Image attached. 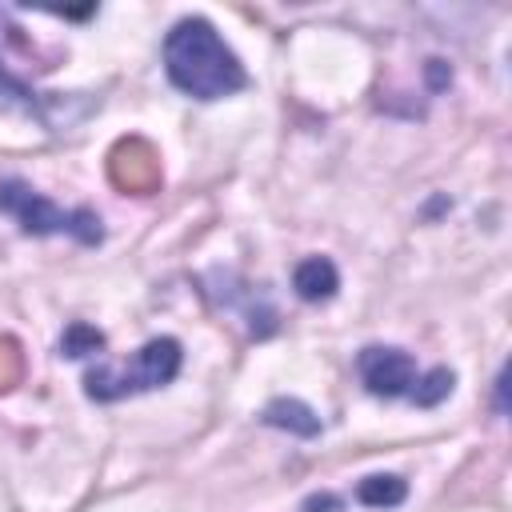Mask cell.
I'll use <instances>...</instances> for the list:
<instances>
[{"instance_id": "6da1fadb", "label": "cell", "mask_w": 512, "mask_h": 512, "mask_svg": "<svg viewBox=\"0 0 512 512\" xmlns=\"http://www.w3.org/2000/svg\"><path fill=\"white\" fill-rule=\"evenodd\" d=\"M164 72L192 100H220L248 84L240 56L200 16L176 20L172 32L164 36Z\"/></svg>"}, {"instance_id": "7a4b0ae2", "label": "cell", "mask_w": 512, "mask_h": 512, "mask_svg": "<svg viewBox=\"0 0 512 512\" xmlns=\"http://www.w3.org/2000/svg\"><path fill=\"white\" fill-rule=\"evenodd\" d=\"M180 364H184L180 340L156 336L124 368H108V364L88 368L84 372V396L96 400V404H112V400H124V396H136V392H152V388L172 384Z\"/></svg>"}, {"instance_id": "3957f363", "label": "cell", "mask_w": 512, "mask_h": 512, "mask_svg": "<svg viewBox=\"0 0 512 512\" xmlns=\"http://www.w3.org/2000/svg\"><path fill=\"white\" fill-rule=\"evenodd\" d=\"M0 212L12 216L28 236H72L76 244H100L104 228L92 208H60L32 184L4 176L0 180Z\"/></svg>"}, {"instance_id": "277c9868", "label": "cell", "mask_w": 512, "mask_h": 512, "mask_svg": "<svg viewBox=\"0 0 512 512\" xmlns=\"http://www.w3.org/2000/svg\"><path fill=\"white\" fill-rule=\"evenodd\" d=\"M356 372H360V384L372 396H384V400L408 396L412 384H416V376H420L412 352H404L396 344H368V348H360Z\"/></svg>"}, {"instance_id": "5b68a950", "label": "cell", "mask_w": 512, "mask_h": 512, "mask_svg": "<svg viewBox=\"0 0 512 512\" xmlns=\"http://www.w3.org/2000/svg\"><path fill=\"white\" fill-rule=\"evenodd\" d=\"M108 176L128 196H152V192H160V180H164L160 152L144 136H124L108 152Z\"/></svg>"}, {"instance_id": "8992f818", "label": "cell", "mask_w": 512, "mask_h": 512, "mask_svg": "<svg viewBox=\"0 0 512 512\" xmlns=\"http://www.w3.org/2000/svg\"><path fill=\"white\" fill-rule=\"evenodd\" d=\"M292 288L300 300L308 304H320V300H332L336 288H340V272L328 256H304L296 268H292Z\"/></svg>"}, {"instance_id": "52a82bcc", "label": "cell", "mask_w": 512, "mask_h": 512, "mask_svg": "<svg viewBox=\"0 0 512 512\" xmlns=\"http://www.w3.org/2000/svg\"><path fill=\"white\" fill-rule=\"evenodd\" d=\"M260 420H264L268 428H284V432L304 436V440L320 436V416H316L304 400H296V396H276V400H268L264 412H260Z\"/></svg>"}, {"instance_id": "ba28073f", "label": "cell", "mask_w": 512, "mask_h": 512, "mask_svg": "<svg viewBox=\"0 0 512 512\" xmlns=\"http://www.w3.org/2000/svg\"><path fill=\"white\" fill-rule=\"evenodd\" d=\"M356 500L364 508H396L408 500V480L396 476V472H376V476H364L356 484Z\"/></svg>"}, {"instance_id": "9c48e42d", "label": "cell", "mask_w": 512, "mask_h": 512, "mask_svg": "<svg viewBox=\"0 0 512 512\" xmlns=\"http://www.w3.org/2000/svg\"><path fill=\"white\" fill-rule=\"evenodd\" d=\"M452 384H456V376H452L448 368H432V372H424V376H416V384H412V392H408V400H412L416 408H436L440 400H448V392H452Z\"/></svg>"}, {"instance_id": "30bf717a", "label": "cell", "mask_w": 512, "mask_h": 512, "mask_svg": "<svg viewBox=\"0 0 512 512\" xmlns=\"http://www.w3.org/2000/svg\"><path fill=\"white\" fill-rule=\"evenodd\" d=\"M100 348H104V332L96 324H84V320H72L64 328V336H60V356H72V360L92 356Z\"/></svg>"}, {"instance_id": "8fae6325", "label": "cell", "mask_w": 512, "mask_h": 512, "mask_svg": "<svg viewBox=\"0 0 512 512\" xmlns=\"http://www.w3.org/2000/svg\"><path fill=\"white\" fill-rule=\"evenodd\" d=\"M24 380V348L12 336H0V392H12Z\"/></svg>"}, {"instance_id": "7c38bea8", "label": "cell", "mask_w": 512, "mask_h": 512, "mask_svg": "<svg viewBox=\"0 0 512 512\" xmlns=\"http://www.w3.org/2000/svg\"><path fill=\"white\" fill-rule=\"evenodd\" d=\"M332 508H340V500L328 496V492H316V496L304 500V512H332Z\"/></svg>"}]
</instances>
